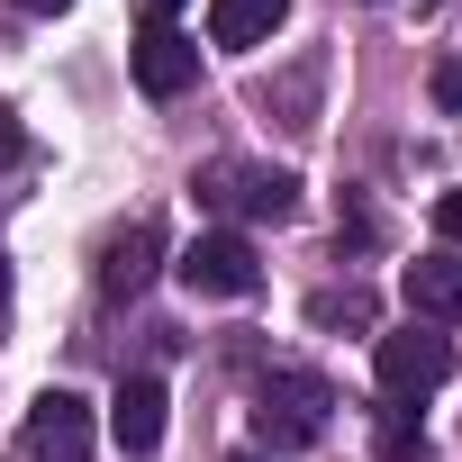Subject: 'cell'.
Here are the masks:
<instances>
[{"instance_id": "3", "label": "cell", "mask_w": 462, "mask_h": 462, "mask_svg": "<svg viewBox=\"0 0 462 462\" xmlns=\"http://www.w3.org/2000/svg\"><path fill=\"white\" fill-rule=\"evenodd\" d=\"M172 273H181V291H199V300H254V282H263V263H254V245L236 236V226L190 236Z\"/></svg>"}, {"instance_id": "8", "label": "cell", "mask_w": 462, "mask_h": 462, "mask_svg": "<svg viewBox=\"0 0 462 462\" xmlns=\"http://www.w3.org/2000/svg\"><path fill=\"white\" fill-rule=\"evenodd\" d=\"M399 291H408V309H417L426 327H462V263H453V254L408 263V273H399Z\"/></svg>"}, {"instance_id": "4", "label": "cell", "mask_w": 462, "mask_h": 462, "mask_svg": "<svg viewBox=\"0 0 462 462\" xmlns=\"http://www.w3.org/2000/svg\"><path fill=\"white\" fill-rule=\"evenodd\" d=\"M190 190L208 208H226V217H291L300 208V181L291 172H263V163H208Z\"/></svg>"}, {"instance_id": "11", "label": "cell", "mask_w": 462, "mask_h": 462, "mask_svg": "<svg viewBox=\"0 0 462 462\" xmlns=\"http://www.w3.org/2000/svg\"><path fill=\"white\" fill-rule=\"evenodd\" d=\"M309 318H318V327H372V300H363V291H318Z\"/></svg>"}, {"instance_id": "1", "label": "cell", "mask_w": 462, "mask_h": 462, "mask_svg": "<svg viewBox=\"0 0 462 462\" xmlns=\"http://www.w3.org/2000/svg\"><path fill=\"white\" fill-rule=\"evenodd\" d=\"M327 408H336V390H327L318 372H273V381L254 390V426H263L273 453L318 444V435H327Z\"/></svg>"}, {"instance_id": "17", "label": "cell", "mask_w": 462, "mask_h": 462, "mask_svg": "<svg viewBox=\"0 0 462 462\" xmlns=\"http://www.w3.org/2000/svg\"><path fill=\"white\" fill-rule=\"evenodd\" d=\"M19 10H28V19H55V10H73V0H19Z\"/></svg>"}, {"instance_id": "6", "label": "cell", "mask_w": 462, "mask_h": 462, "mask_svg": "<svg viewBox=\"0 0 462 462\" xmlns=\"http://www.w3.org/2000/svg\"><path fill=\"white\" fill-rule=\"evenodd\" d=\"M190 82H199V46L181 28H145L136 37V91L145 100H181Z\"/></svg>"}, {"instance_id": "2", "label": "cell", "mask_w": 462, "mask_h": 462, "mask_svg": "<svg viewBox=\"0 0 462 462\" xmlns=\"http://www.w3.org/2000/svg\"><path fill=\"white\" fill-rule=\"evenodd\" d=\"M372 381H381L390 408H408V399H426V390L453 381V345H444L435 327H399V336L372 345Z\"/></svg>"}, {"instance_id": "16", "label": "cell", "mask_w": 462, "mask_h": 462, "mask_svg": "<svg viewBox=\"0 0 462 462\" xmlns=\"http://www.w3.org/2000/svg\"><path fill=\"white\" fill-rule=\"evenodd\" d=\"M10 154H19V118H10V109H0V163H10Z\"/></svg>"}, {"instance_id": "13", "label": "cell", "mask_w": 462, "mask_h": 462, "mask_svg": "<svg viewBox=\"0 0 462 462\" xmlns=\"http://www.w3.org/2000/svg\"><path fill=\"white\" fill-rule=\"evenodd\" d=\"M435 236H444V245H462V190H444V199H435Z\"/></svg>"}, {"instance_id": "10", "label": "cell", "mask_w": 462, "mask_h": 462, "mask_svg": "<svg viewBox=\"0 0 462 462\" xmlns=\"http://www.w3.org/2000/svg\"><path fill=\"white\" fill-rule=\"evenodd\" d=\"M154 254H163L154 217H136L127 236H109V254H100V291H109V300H136V291L154 282Z\"/></svg>"}, {"instance_id": "14", "label": "cell", "mask_w": 462, "mask_h": 462, "mask_svg": "<svg viewBox=\"0 0 462 462\" xmlns=\"http://www.w3.org/2000/svg\"><path fill=\"white\" fill-rule=\"evenodd\" d=\"M435 100H444V109H462V64H444V73H435Z\"/></svg>"}, {"instance_id": "9", "label": "cell", "mask_w": 462, "mask_h": 462, "mask_svg": "<svg viewBox=\"0 0 462 462\" xmlns=\"http://www.w3.org/2000/svg\"><path fill=\"white\" fill-rule=\"evenodd\" d=\"M282 19H291V0H208V46L254 55V46H263Z\"/></svg>"}, {"instance_id": "12", "label": "cell", "mask_w": 462, "mask_h": 462, "mask_svg": "<svg viewBox=\"0 0 462 462\" xmlns=\"http://www.w3.org/2000/svg\"><path fill=\"white\" fill-rule=\"evenodd\" d=\"M381 462H417V426H408V408H390V426H381Z\"/></svg>"}, {"instance_id": "18", "label": "cell", "mask_w": 462, "mask_h": 462, "mask_svg": "<svg viewBox=\"0 0 462 462\" xmlns=\"http://www.w3.org/2000/svg\"><path fill=\"white\" fill-rule=\"evenodd\" d=\"M226 462H263V453H226Z\"/></svg>"}, {"instance_id": "5", "label": "cell", "mask_w": 462, "mask_h": 462, "mask_svg": "<svg viewBox=\"0 0 462 462\" xmlns=\"http://www.w3.org/2000/svg\"><path fill=\"white\" fill-rule=\"evenodd\" d=\"M28 462H91V399L46 390L28 408Z\"/></svg>"}, {"instance_id": "7", "label": "cell", "mask_w": 462, "mask_h": 462, "mask_svg": "<svg viewBox=\"0 0 462 462\" xmlns=\"http://www.w3.org/2000/svg\"><path fill=\"white\" fill-rule=\"evenodd\" d=\"M109 435H118V453H154V444H163V381H154V372L118 381V399H109Z\"/></svg>"}, {"instance_id": "15", "label": "cell", "mask_w": 462, "mask_h": 462, "mask_svg": "<svg viewBox=\"0 0 462 462\" xmlns=\"http://www.w3.org/2000/svg\"><path fill=\"white\" fill-rule=\"evenodd\" d=\"M181 19V0H145V28H172Z\"/></svg>"}]
</instances>
